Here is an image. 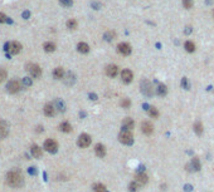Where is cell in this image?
Listing matches in <instances>:
<instances>
[{
  "instance_id": "obj_1",
  "label": "cell",
  "mask_w": 214,
  "mask_h": 192,
  "mask_svg": "<svg viewBox=\"0 0 214 192\" xmlns=\"http://www.w3.org/2000/svg\"><path fill=\"white\" fill-rule=\"evenodd\" d=\"M7 183L13 188H20L24 185V178L19 171H9L7 173Z\"/></svg>"
},
{
  "instance_id": "obj_2",
  "label": "cell",
  "mask_w": 214,
  "mask_h": 192,
  "mask_svg": "<svg viewBox=\"0 0 214 192\" xmlns=\"http://www.w3.org/2000/svg\"><path fill=\"white\" fill-rule=\"evenodd\" d=\"M140 90L146 97H152V95H154V88H152L151 82L147 79H142L140 82Z\"/></svg>"
},
{
  "instance_id": "obj_3",
  "label": "cell",
  "mask_w": 214,
  "mask_h": 192,
  "mask_svg": "<svg viewBox=\"0 0 214 192\" xmlns=\"http://www.w3.org/2000/svg\"><path fill=\"white\" fill-rule=\"evenodd\" d=\"M25 69L29 72V74L33 78H40V75H42V69L36 63H28L25 66Z\"/></svg>"
},
{
  "instance_id": "obj_4",
  "label": "cell",
  "mask_w": 214,
  "mask_h": 192,
  "mask_svg": "<svg viewBox=\"0 0 214 192\" xmlns=\"http://www.w3.org/2000/svg\"><path fill=\"white\" fill-rule=\"evenodd\" d=\"M4 49L7 52H9L12 55H17L21 50V44L19 42H9V43H5Z\"/></svg>"
},
{
  "instance_id": "obj_5",
  "label": "cell",
  "mask_w": 214,
  "mask_h": 192,
  "mask_svg": "<svg viewBox=\"0 0 214 192\" xmlns=\"http://www.w3.org/2000/svg\"><path fill=\"white\" fill-rule=\"evenodd\" d=\"M118 141L124 144H132L134 143V136L131 131H121L118 135Z\"/></svg>"
},
{
  "instance_id": "obj_6",
  "label": "cell",
  "mask_w": 214,
  "mask_h": 192,
  "mask_svg": "<svg viewBox=\"0 0 214 192\" xmlns=\"http://www.w3.org/2000/svg\"><path fill=\"white\" fill-rule=\"evenodd\" d=\"M20 89H21V83L18 79H12L7 84V90L10 94H17V93L20 92Z\"/></svg>"
},
{
  "instance_id": "obj_7",
  "label": "cell",
  "mask_w": 214,
  "mask_h": 192,
  "mask_svg": "<svg viewBox=\"0 0 214 192\" xmlns=\"http://www.w3.org/2000/svg\"><path fill=\"white\" fill-rule=\"evenodd\" d=\"M91 142H92V138H91V136L87 135V133H82V135L78 137L77 144H78L81 148H87V147L91 144Z\"/></svg>"
},
{
  "instance_id": "obj_8",
  "label": "cell",
  "mask_w": 214,
  "mask_h": 192,
  "mask_svg": "<svg viewBox=\"0 0 214 192\" xmlns=\"http://www.w3.org/2000/svg\"><path fill=\"white\" fill-rule=\"evenodd\" d=\"M44 149H45L47 152H49V153H55L57 149H58V143H57L54 139L49 138V139H47V141L44 142Z\"/></svg>"
},
{
  "instance_id": "obj_9",
  "label": "cell",
  "mask_w": 214,
  "mask_h": 192,
  "mask_svg": "<svg viewBox=\"0 0 214 192\" xmlns=\"http://www.w3.org/2000/svg\"><path fill=\"white\" fill-rule=\"evenodd\" d=\"M117 50H118V53L122 54V55H130L132 49H131V45H130L129 43H120V44L117 45Z\"/></svg>"
},
{
  "instance_id": "obj_10",
  "label": "cell",
  "mask_w": 214,
  "mask_h": 192,
  "mask_svg": "<svg viewBox=\"0 0 214 192\" xmlns=\"http://www.w3.org/2000/svg\"><path fill=\"white\" fill-rule=\"evenodd\" d=\"M9 135V124L5 121H0V139L7 138Z\"/></svg>"
},
{
  "instance_id": "obj_11",
  "label": "cell",
  "mask_w": 214,
  "mask_h": 192,
  "mask_svg": "<svg viewBox=\"0 0 214 192\" xmlns=\"http://www.w3.org/2000/svg\"><path fill=\"white\" fill-rule=\"evenodd\" d=\"M141 131H142V133L150 136L152 132H154V126H152V123H150L149 121H145L141 123Z\"/></svg>"
},
{
  "instance_id": "obj_12",
  "label": "cell",
  "mask_w": 214,
  "mask_h": 192,
  "mask_svg": "<svg viewBox=\"0 0 214 192\" xmlns=\"http://www.w3.org/2000/svg\"><path fill=\"white\" fill-rule=\"evenodd\" d=\"M121 79H122V82L126 83V84L131 83V82H132V79H134V74H132V72H131V71H129V69L122 71V72H121Z\"/></svg>"
},
{
  "instance_id": "obj_13",
  "label": "cell",
  "mask_w": 214,
  "mask_h": 192,
  "mask_svg": "<svg viewBox=\"0 0 214 192\" xmlns=\"http://www.w3.org/2000/svg\"><path fill=\"white\" fill-rule=\"evenodd\" d=\"M122 131H131L132 128H134V126H135V122H134V119L132 118H130V117H126L124 121H122Z\"/></svg>"
},
{
  "instance_id": "obj_14",
  "label": "cell",
  "mask_w": 214,
  "mask_h": 192,
  "mask_svg": "<svg viewBox=\"0 0 214 192\" xmlns=\"http://www.w3.org/2000/svg\"><path fill=\"white\" fill-rule=\"evenodd\" d=\"M117 72H118V68L115 64H110V66L106 67V74L110 77V78H115L117 75Z\"/></svg>"
},
{
  "instance_id": "obj_15",
  "label": "cell",
  "mask_w": 214,
  "mask_h": 192,
  "mask_svg": "<svg viewBox=\"0 0 214 192\" xmlns=\"http://www.w3.org/2000/svg\"><path fill=\"white\" fill-rule=\"evenodd\" d=\"M43 111H44V114H45L47 117H54V116H55V107H54L52 103H47V104L44 106Z\"/></svg>"
},
{
  "instance_id": "obj_16",
  "label": "cell",
  "mask_w": 214,
  "mask_h": 192,
  "mask_svg": "<svg viewBox=\"0 0 214 192\" xmlns=\"http://www.w3.org/2000/svg\"><path fill=\"white\" fill-rule=\"evenodd\" d=\"M95 153H96L97 157L103 158V157L106 156V147H105L103 144H101V143L96 144V146H95Z\"/></svg>"
},
{
  "instance_id": "obj_17",
  "label": "cell",
  "mask_w": 214,
  "mask_h": 192,
  "mask_svg": "<svg viewBox=\"0 0 214 192\" xmlns=\"http://www.w3.org/2000/svg\"><path fill=\"white\" fill-rule=\"evenodd\" d=\"M135 181L139 183V185H146L147 183V181H149V177H147V175H145V173H142V172H140V173H137L136 176H135Z\"/></svg>"
},
{
  "instance_id": "obj_18",
  "label": "cell",
  "mask_w": 214,
  "mask_h": 192,
  "mask_svg": "<svg viewBox=\"0 0 214 192\" xmlns=\"http://www.w3.org/2000/svg\"><path fill=\"white\" fill-rule=\"evenodd\" d=\"M30 152H32V156H33L34 158H40L42 154H43L42 148H40L39 146H37V144H33L32 147H30Z\"/></svg>"
},
{
  "instance_id": "obj_19",
  "label": "cell",
  "mask_w": 214,
  "mask_h": 192,
  "mask_svg": "<svg viewBox=\"0 0 214 192\" xmlns=\"http://www.w3.org/2000/svg\"><path fill=\"white\" fill-rule=\"evenodd\" d=\"M77 50H78L79 53H82V54H87V53L89 52V47H88L87 43L81 42V43L77 44Z\"/></svg>"
},
{
  "instance_id": "obj_20",
  "label": "cell",
  "mask_w": 214,
  "mask_h": 192,
  "mask_svg": "<svg viewBox=\"0 0 214 192\" xmlns=\"http://www.w3.org/2000/svg\"><path fill=\"white\" fill-rule=\"evenodd\" d=\"M53 77H54L55 79H62V78L64 77V71H63V68H62V67L55 68V69L53 71Z\"/></svg>"
},
{
  "instance_id": "obj_21",
  "label": "cell",
  "mask_w": 214,
  "mask_h": 192,
  "mask_svg": "<svg viewBox=\"0 0 214 192\" xmlns=\"http://www.w3.org/2000/svg\"><path fill=\"white\" fill-rule=\"evenodd\" d=\"M59 130L62 132H64V133H69L72 131V126L68 122H62L59 124Z\"/></svg>"
},
{
  "instance_id": "obj_22",
  "label": "cell",
  "mask_w": 214,
  "mask_h": 192,
  "mask_svg": "<svg viewBox=\"0 0 214 192\" xmlns=\"http://www.w3.org/2000/svg\"><path fill=\"white\" fill-rule=\"evenodd\" d=\"M43 48H44V50H45L47 53H52V52L55 50V44L52 43V42H47V43H44Z\"/></svg>"
},
{
  "instance_id": "obj_23",
  "label": "cell",
  "mask_w": 214,
  "mask_h": 192,
  "mask_svg": "<svg viewBox=\"0 0 214 192\" xmlns=\"http://www.w3.org/2000/svg\"><path fill=\"white\" fill-rule=\"evenodd\" d=\"M193 128H194V131H195V133L198 135V136H200L202 133H203V123L202 122H195L194 123V126H193Z\"/></svg>"
},
{
  "instance_id": "obj_24",
  "label": "cell",
  "mask_w": 214,
  "mask_h": 192,
  "mask_svg": "<svg viewBox=\"0 0 214 192\" xmlns=\"http://www.w3.org/2000/svg\"><path fill=\"white\" fill-rule=\"evenodd\" d=\"M166 93H168L166 85H165V84H159V85H158V94L160 95V97H165Z\"/></svg>"
},
{
  "instance_id": "obj_25",
  "label": "cell",
  "mask_w": 214,
  "mask_h": 192,
  "mask_svg": "<svg viewBox=\"0 0 214 192\" xmlns=\"http://www.w3.org/2000/svg\"><path fill=\"white\" fill-rule=\"evenodd\" d=\"M184 48L187 49V52H189V53H193V52L195 50V44H194L192 40H188V42H185V44H184Z\"/></svg>"
},
{
  "instance_id": "obj_26",
  "label": "cell",
  "mask_w": 214,
  "mask_h": 192,
  "mask_svg": "<svg viewBox=\"0 0 214 192\" xmlns=\"http://www.w3.org/2000/svg\"><path fill=\"white\" fill-rule=\"evenodd\" d=\"M93 191L95 192H107V188L102 183H96V185H93Z\"/></svg>"
},
{
  "instance_id": "obj_27",
  "label": "cell",
  "mask_w": 214,
  "mask_h": 192,
  "mask_svg": "<svg viewBox=\"0 0 214 192\" xmlns=\"http://www.w3.org/2000/svg\"><path fill=\"white\" fill-rule=\"evenodd\" d=\"M192 167L194 171H199L200 170V162H199V158L198 157H194L192 159Z\"/></svg>"
},
{
  "instance_id": "obj_28",
  "label": "cell",
  "mask_w": 214,
  "mask_h": 192,
  "mask_svg": "<svg viewBox=\"0 0 214 192\" xmlns=\"http://www.w3.org/2000/svg\"><path fill=\"white\" fill-rule=\"evenodd\" d=\"M147 112H149V116H150L151 118H158V117H159V111H158L155 107H150Z\"/></svg>"
},
{
  "instance_id": "obj_29",
  "label": "cell",
  "mask_w": 214,
  "mask_h": 192,
  "mask_svg": "<svg viewBox=\"0 0 214 192\" xmlns=\"http://www.w3.org/2000/svg\"><path fill=\"white\" fill-rule=\"evenodd\" d=\"M55 107H57L60 112H64V111H66V106H64L63 101H60V99H57V101H55Z\"/></svg>"
},
{
  "instance_id": "obj_30",
  "label": "cell",
  "mask_w": 214,
  "mask_h": 192,
  "mask_svg": "<svg viewBox=\"0 0 214 192\" xmlns=\"http://www.w3.org/2000/svg\"><path fill=\"white\" fill-rule=\"evenodd\" d=\"M120 106H121L122 108H129V107L131 106V101H130L129 98H122V101L120 102Z\"/></svg>"
},
{
  "instance_id": "obj_31",
  "label": "cell",
  "mask_w": 214,
  "mask_h": 192,
  "mask_svg": "<svg viewBox=\"0 0 214 192\" xmlns=\"http://www.w3.org/2000/svg\"><path fill=\"white\" fill-rule=\"evenodd\" d=\"M67 28H68V29H71V30H74V29L77 28V20H74V19H69V20L67 21Z\"/></svg>"
},
{
  "instance_id": "obj_32",
  "label": "cell",
  "mask_w": 214,
  "mask_h": 192,
  "mask_svg": "<svg viewBox=\"0 0 214 192\" xmlns=\"http://www.w3.org/2000/svg\"><path fill=\"white\" fill-rule=\"evenodd\" d=\"M139 183L136 182V181H134V182H131L130 185H129V190H130V192H137V190H139Z\"/></svg>"
},
{
  "instance_id": "obj_33",
  "label": "cell",
  "mask_w": 214,
  "mask_h": 192,
  "mask_svg": "<svg viewBox=\"0 0 214 192\" xmlns=\"http://www.w3.org/2000/svg\"><path fill=\"white\" fill-rule=\"evenodd\" d=\"M7 77H8V72L3 68H0V83H3L7 79Z\"/></svg>"
},
{
  "instance_id": "obj_34",
  "label": "cell",
  "mask_w": 214,
  "mask_h": 192,
  "mask_svg": "<svg viewBox=\"0 0 214 192\" xmlns=\"http://www.w3.org/2000/svg\"><path fill=\"white\" fill-rule=\"evenodd\" d=\"M59 3L66 8H69V7L73 5V0H59Z\"/></svg>"
},
{
  "instance_id": "obj_35",
  "label": "cell",
  "mask_w": 214,
  "mask_h": 192,
  "mask_svg": "<svg viewBox=\"0 0 214 192\" xmlns=\"http://www.w3.org/2000/svg\"><path fill=\"white\" fill-rule=\"evenodd\" d=\"M115 37H116V34H115V33H112V31H108V33H106V34H105V39H106V40H108V42H110V40H112V39H115Z\"/></svg>"
},
{
  "instance_id": "obj_36",
  "label": "cell",
  "mask_w": 214,
  "mask_h": 192,
  "mask_svg": "<svg viewBox=\"0 0 214 192\" xmlns=\"http://www.w3.org/2000/svg\"><path fill=\"white\" fill-rule=\"evenodd\" d=\"M23 84H24L25 87H30V85L33 84V82H32V79H30V78L25 77V78H23Z\"/></svg>"
},
{
  "instance_id": "obj_37",
  "label": "cell",
  "mask_w": 214,
  "mask_h": 192,
  "mask_svg": "<svg viewBox=\"0 0 214 192\" xmlns=\"http://www.w3.org/2000/svg\"><path fill=\"white\" fill-rule=\"evenodd\" d=\"M67 78H68V80H66V83H67L68 85H71V84L74 82V75H73L72 73H68V74H67Z\"/></svg>"
},
{
  "instance_id": "obj_38",
  "label": "cell",
  "mask_w": 214,
  "mask_h": 192,
  "mask_svg": "<svg viewBox=\"0 0 214 192\" xmlns=\"http://www.w3.org/2000/svg\"><path fill=\"white\" fill-rule=\"evenodd\" d=\"M183 4L187 9H190L193 7V0H183Z\"/></svg>"
},
{
  "instance_id": "obj_39",
  "label": "cell",
  "mask_w": 214,
  "mask_h": 192,
  "mask_svg": "<svg viewBox=\"0 0 214 192\" xmlns=\"http://www.w3.org/2000/svg\"><path fill=\"white\" fill-rule=\"evenodd\" d=\"M8 21V16L3 13H0V23H7Z\"/></svg>"
},
{
  "instance_id": "obj_40",
  "label": "cell",
  "mask_w": 214,
  "mask_h": 192,
  "mask_svg": "<svg viewBox=\"0 0 214 192\" xmlns=\"http://www.w3.org/2000/svg\"><path fill=\"white\" fill-rule=\"evenodd\" d=\"M181 87H184L185 89H188V88H189V84H188V79H187V78H183V80H181Z\"/></svg>"
},
{
  "instance_id": "obj_41",
  "label": "cell",
  "mask_w": 214,
  "mask_h": 192,
  "mask_svg": "<svg viewBox=\"0 0 214 192\" xmlns=\"http://www.w3.org/2000/svg\"><path fill=\"white\" fill-rule=\"evenodd\" d=\"M21 16H23L24 19H29V16H30V11H28V10H25V11H23V14H21Z\"/></svg>"
},
{
  "instance_id": "obj_42",
  "label": "cell",
  "mask_w": 214,
  "mask_h": 192,
  "mask_svg": "<svg viewBox=\"0 0 214 192\" xmlns=\"http://www.w3.org/2000/svg\"><path fill=\"white\" fill-rule=\"evenodd\" d=\"M29 172L32 173V175H36V173H37V171H36V168H34V167H30V168H29Z\"/></svg>"
},
{
  "instance_id": "obj_43",
  "label": "cell",
  "mask_w": 214,
  "mask_h": 192,
  "mask_svg": "<svg viewBox=\"0 0 214 192\" xmlns=\"http://www.w3.org/2000/svg\"><path fill=\"white\" fill-rule=\"evenodd\" d=\"M213 16H214V10H213Z\"/></svg>"
}]
</instances>
